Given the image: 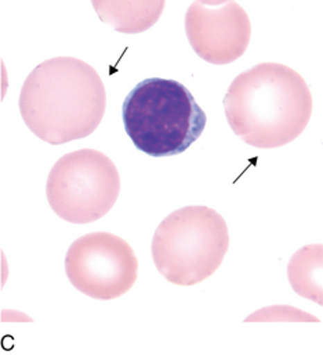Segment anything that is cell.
Wrapping results in <instances>:
<instances>
[{"label":"cell","instance_id":"1","mask_svg":"<svg viewBox=\"0 0 323 355\" xmlns=\"http://www.w3.org/2000/svg\"><path fill=\"white\" fill-rule=\"evenodd\" d=\"M18 105L36 137L61 146L93 135L104 118L107 93L91 65L73 57H55L28 75Z\"/></svg>","mask_w":323,"mask_h":355},{"label":"cell","instance_id":"2","mask_svg":"<svg viewBox=\"0 0 323 355\" xmlns=\"http://www.w3.org/2000/svg\"><path fill=\"white\" fill-rule=\"evenodd\" d=\"M313 107L306 79L278 62H261L242 72L224 97L232 132L247 146L263 150L296 140L310 123Z\"/></svg>","mask_w":323,"mask_h":355},{"label":"cell","instance_id":"3","mask_svg":"<svg viewBox=\"0 0 323 355\" xmlns=\"http://www.w3.org/2000/svg\"><path fill=\"white\" fill-rule=\"evenodd\" d=\"M122 119L136 148L154 158L186 151L207 122L206 114L182 83L162 78L146 79L128 94Z\"/></svg>","mask_w":323,"mask_h":355},{"label":"cell","instance_id":"4","mask_svg":"<svg viewBox=\"0 0 323 355\" xmlns=\"http://www.w3.org/2000/svg\"><path fill=\"white\" fill-rule=\"evenodd\" d=\"M228 248V225L220 213L207 206H185L162 221L151 250L167 282L193 286L218 270Z\"/></svg>","mask_w":323,"mask_h":355},{"label":"cell","instance_id":"5","mask_svg":"<svg viewBox=\"0 0 323 355\" xmlns=\"http://www.w3.org/2000/svg\"><path fill=\"white\" fill-rule=\"evenodd\" d=\"M121 178L115 164L103 153L85 148L60 158L46 182L53 211L72 224L104 217L118 200Z\"/></svg>","mask_w":323,"mask_h":355},{"label":"cell","instance_id":"6","mask_svg":"<svg viewBox=\"0 0 323 355\" xmlns=\"http://www.w3.org/2000/svg\"><path fill=\"white\" fill-rule=\"evenodd\" d=\"M65 272L80 293L96 300H115L134 286L139 260L123 238L111 232H91L69 246Z\"/></svg>","mask_w":323,"mask_h":355},{"label":"cell","instance_id":"7","mask_svg":"<svg viewBox=\"0 0 323 355\" xmlns=\"http://www.w3.org/2000/svg\"><path fill=\"white\" fill-rule=\"evenodd\" d=\"M185 32L191 47L202 60L225 65L247 50L252 24L236 1H195L185 14Z\"/></svg>","mask_w":323,"mask_h":355},{"label":"cell","instance_id":"8","mask_svg":"<svg viewBox=\"0 0 323 355\" xmlns=\"http://www.w3.org/2000/svg\"><path fill=\"white\" fill-rule=\"evenodd\" d=\"M93 7L115 31L140 33L159 19L164 1H93Z\"/></svg>","mask_w":323,"mask_h":355},{"label":"cell","instance_id":"9","mask_svg":"<svg viewBox=\"0 0 323 355\" xmlns=\"http://www.w3.org/2000/svg\"><path fill=\"white\" fill-rule=\"evenodd\" d=\"M288 278L299 296L322 306V243L308 245L297 250L289 261Z\"/></svg>","mask_w":323,"mask_h":355},{"label":"cell","instance_id":"10","mask_svg":"<svg viewBox=\"0 0 323 355\" xmlns=\"http://www.w3.org/2000/svg\"><path fill=\"white\" fill-rule=\"evenodd\" d=\"M321 322L317 317H313L302 310L289 306H274L259 310L253 315L247 317L245 322Z\"/></svg>","mask_w":323,"mask_h":355}]
</instances>
